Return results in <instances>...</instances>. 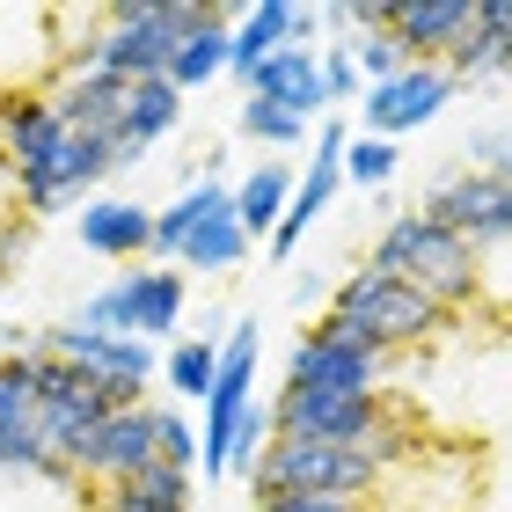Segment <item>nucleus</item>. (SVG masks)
<instances>
[{
    "label": "nucleus",
    "mask_w": 512,
    "mask_h": 512,
    "mask_svg": "<svg viewBox=\"0 0 512 512\" xmlns=\"http://www.w3.org/2000/svg\"><path fill=\"white\" fill-rule=\"evenodd\" d=\"M366 271H388L403 278V286H417L425 300H439V308H476L483 300V278H476V249L454 235V227H439L425 213H395L374 249H366Z\"/></svg>",
    "instance_id": "1"
},
{
    "label": "nucleus",
    "mask_w": 512,
    "mask_h": 512,
    "mask_svg": "<svg viewBox=\"0 0 512 512\" xmlns=\"http://www.w3.org/2000/svg\"><path fill=\"white\" fill-rule=\"evenodd\" d=\"M381 454L366 447H330V439H278L264 461L249 469V498H366L374 505L381 491Z\"/></svg>",
    "instance_id": "2"
},
{
    "label": "nucleus",
    "mask_w": 512,
    "mask_h": 512,
    "mask_svg": "<svg viewBox=\"0 0 512 512\" xmlns=\"http://www.w3.org/2000/svg\"><path fill=\"white\" fill-rule=\"evenodd\" d=\"M322 315L344 322V330H359L366 344H381L388 359L447 330V308H439V300H425L417 286H403V278H388V271H366V264L330 293V308H322Z\"/></svg>",
    "instance_id": "3"
},
{
    "label": "nucleus",
    "mask_w": 512,
    "mask_h": 512,
    "mask_svg": "<svg viewBox=\"0 0 512 512\" xmlns=\"http://www.w3.org/2000/svg\"><path fill=\"white\" fill-rule=\"evenodd\" d=\"M183 308H191V278L169 271V264H132L118 271L110 286H96L81 300V330H110V337H139V344H154V337H176V322Z\"/></svg>",
    "instance_id": "4"
},
{
    "label": "nucleus",
    "mask_w": 512,
    "mask_h": 512,
    "mask_svg": "<svg viewBox=\"0 0 512 512\" xmlns=\"http://www.w3.org/2000/svg\"><path fill=\"white\" fill-rule=\"evenodd\" d=\"M30 403H37V447H44V461H52V476L74 469V454L88 447V432H96L103 417L118 410L96 381L81 374V366L52 359L44 344L30 352Z\"/></svg>",
    "instance_id": "5"
},
{
    "label": "nucleus",
    "mask_w": 512,
    "mask_h": 512,
    "mask_svg": "<svg viewBox=\"0 0 512 512\" xmlns=\"http://www.w3.org/2000/svg\"><path fill=\"white\" fill-rule=\"evenodd\" d=\"M388 352L381 344H366L359 330H344V322L322 315L308 337L293 344L286 359V388H315V395H381L388 388Z\"/></svg>",
    "instance_id": "6"
},
{
    "label": "nucleus",
    "mask_w": 512,
    "mask_h": 512,
    "mask_svg": "<svg viewBox=\"0 0 512 512\" xmlns=\"http://www.w3.org/2000/svg\"><path fill=\"white\" fill-rule=\"evenodd\" d=\"M37 344H44L52 359L81 366V374L96 381L118 410L147 403V381L161 374V352H154V344H139V337H110V330H81V322H59V330H44Z\"/></svg>",
    "instance_id": "7"
},
{
    "label": "nucleus",
    "mask_w": 512,
    "mask_h": 512,
    "mask_svg": "<svg viewBox=\"0 0 512 512\" xmlns=\"http://www.w3.org/2000/svg\"><path fill=\"white\" fill-rule=\"evenodd\" d=\"M417 213L439 220V227H454L469 249H491V242L512 235V183L505 176H483V169H461L447 183H432Z\"/></svg>",
    "instance_id": "8"
},
{
    "label": "nucleus",
    "mask_w": 512,
    "mask_h": 512,
    "mask_svg": "<svg viewBox=\"0 0 512 512\" xmlns=\"http://www.w3.org/2000/svg\"><path fill=\"white\" fill-rule=\"evenodd\" d=\"M454 88H461V81L447 74V66H403L395 81L366 88L352 118H359L366 139H403V132H417V125H432L439 110L454 103Z\"/></svg>",
    "instance_id": "9"
},
{
    "label": "nucleus",
    "mask_w": 512,
    "mask_h": 512,
    "mask_svg": "<svg viewBox=\"0 0 512 512\" xmlns=\"http://www.w3.org/2000/svg\"><path fill=\"white\" fill-rule=\"evenodd\" d=\"M139 469H154V403H132V410H110L88 447L74 454V476H88L96 491H118Z\"/></svg>",
    "instance_id": "10"
},
{
    "label": "nucleus",
    "mask_w": 512,
    "mask_h": 512,
    "mask_svg": "<svg viewBox=\"0 0 512 512\" xmlns=\"http://www.w3.org/2000/svg\"><path fill=\"white\" fill-rule=\"evenodd\" d=\"M469 22H476V0H388L381 30L403 44L410 66H447V52L469 37Z\"/></svg>",
    "instance_id": "11"
},
{
    "label": "nucleus",
    "mask_w": 512,
    "mask_h": 512,
    "mask_svg": "<svg viewBox=\"0 0 512 512\" xmlns=\"http://www.w3.org/2000/svg\"><path fill=\"white\" fill-rule=\"evenodd\" d=\"M132 88L139 81H118V74H59L44 96H52L66 132H88V139H103V147H110V132H118V118H125Z\"/></svg>",
    "instance_id": "12"
},
{
    "label": "nucleus",
    "mask_w": 512,
    "mask_h": 512,
    "mask_svg": "<svg viewBox=\"0 0 512 512\" xmlns=\"http://www.w3.org/2000/svg\"><path fill=\"white\" fill-rule=\"evenodd\" d=\"M176 125H183V96L169 81H139L132 103H125V118H118V132H110V161H118V176L139 169V154H154Z\"/></svg>",
    "instance_id": "13"
},
{
    "label": "nucleus",
    "mask_w": 512,
    "mask_h": 512,
    "mask_svg": "<svg viewBox=\"0 0 512 512\" xmlns=\"http://www.w3.org/2000/svg\"><path fill=\"white\" fill-rule=\"evenodd\" d=\"M74 235L88 256H118V264H139L154 242V213L139 198H88L81 205V220H74Z\"/></svg>",
    "instance_id": "14"
},
{
    "label": "nucleus",
    "mask_w": 512,
    "mask_h": 512,
    "mask_svg": "<svg viewBox=\"0 0 512 512\" xmlns=\"http://www.w3.org/2000/svg\"><path fill=\"white\" fill-rule=\"evenodd\" d=\"M454 81H512V0H476L469 37L447 52Z\"/></svg>",
    "instance_id": "15"
},
{
    "label": "nucleus",
    "mask_w": 512,
    "mask_h": 512,
    "mask_svg": "<svg viewBox=\"0 0 512 512\" xmlns=\"http://www.w3.org/2000/svg\"><path fill=\"white\" fill-rule=\"evenodd\" d=\"M249 96H264V103H278V110H293V118H308V125H322L330 118V88H322V52H300V44H286L264 74L249 81Z\"/></svg>",
    "instance_id": "16"
},
{
    "label": "nucleus",
    "mask_w": 512,
    "mask_h": 512,
    "mask_svg": "<svg viewBox=\"0 0 512 512\" xmlns=\"http://www.w3.org/2000/svg\"><path fill=\"white\" fill-rule=\"evenodd\" d=\"M59 139H66V125H59L52 96H0V154H8V169H37Z\"/></svg>",
    "instance_id": "17"
},
{
    "label": "nucleus",
    "mask_w": 512,
    "mask_h": 512,
    "mask_svg": "<svg viewBox=\"0 0 512 512\" xmlns=\"http://www.w3.org/2000/svg\"><path fill=\"white\" fill-rule=\"evenodd\" d=\"M286 44H293V0H256V8L235 22V52H227V74L249 88L278 52H286Z\"/></svg>",
    "instance_id": "18"
},
{
    "label": "nucleus",
    "mask_w": 512,
    "mask_h": 512,
    "mask_svg": "<svg viewBox=\"0 0 512 512\" xmlns=\"http://www.w3.org/2000/svg\"><path fill=\"white\" fill-rule=\"evenodd\" d=\"M249 8H220L205 30H191L176 44V59H169V88L176 96H198L205 81H220L227 74V52H235V22H242Z\"/></svg>",
    "instance_id": "19"
},
{
    "label": "nucleus",
    "mask_w": 512,
    "mask_h": 512,
    "mask_svg": "<svg viewBox=\"0 0 512 512\" xmlns=\"http://www.w3.org/2000/svg\"><path fill=\"white\" fill-rule=\"evenodd\" d=\"M300 191V176L286 169V161H256V169L235 183V220H242V235L249 242H271L278 235V220H286V205Z\"/></svg>",
    "instance_id": "20"
},
{
    "label": "nucleus",
    "mask_w": 512,
    "mask_h": 512,
    "mask_svg": "<svg viewBox=\"0 0 512 512\" xmlns=\"http://www.w3.org/2000/svg\"><path fill=\"white\" fill-rule=\"evenodd\" d=\"M242 256H249V235H242V220H235V191H227L213 213L198 220V235L183 242L176 271H183V278H191V271H198V278H220V271H235Z\"/></svg>",
    "instance_id": "21"
},
{
    "label": "nucleus",
    "mask_w": 512,
    "mask_h": 512,
    "mask_svg": "<svg viewBox=\"0 0 512 512\" xmlns=\"http://www.w3.org/2000/svg\"><path fill=\"white\" fill-rule=\"evenodd\" d=\"M220 198H227V183H220V176H198V183H183V191H176V198L154 213V242H147V256H154V264H169V271H176L183 242L198 235V220L213 213Z\"/></svg>",
    "instance_id": "22"
},
{
    "label": "nucleus",
    "mask_w": 512,
    "mask_h": 512,
    "mask_svg": "<svg viewBox=\"0 0 512 512\" xmlns=\"http://www.w3.org/2000/svg\"><path fill=\"white\" fill-rule=\"evenodd\" d=\"M161 381L176 388V403H205V395H213V381H220V344H205V337L169 344V359H161Z\"/></svg>",
    "instance_id": "23"
},
{
    "label": "nucleus",
    "mask_w": 512,
    "mask_h": 512,
    "mask_svg": "<svg viewBox=\"0 0 512 512\" xmlns=\"http://www.w3.org/2000/svg\"><path fill=\"white\" fill-rule=\"evenodd\" d=\"M242 139H256V147H300L308 139V118H293V110H278L264 96H242Z\"/></svg>",
    "instance_id": "24"
},
{
    "label": "nucleus",
    "mask_w": 512,
    "mask_h": 512,
    "mask_svg": "<svg viewBox=\"0 0 512 512\" xmlns=\"http://www.w3.org/2000/svg\"><path fill=\"white\" fill-rule=\"evenodd\" d=\"M271 403H256V395H249V410L235 417V439H227V476H242L249 483V469H256V461H264V447H271Z\"/></svg>",
    "instance_id": "25"
},
{
    "label": "nucleus",
    "mask_w": 512,
    "mask_h": 512,
    "mask_svg": "<svg viewBox=\"0 0 512 512\" xmlns=\"http://www.w3.org/2000/svg\"><path fill=\"white\" fill-rule=\"evenodd\" d=\"M154 461H169V469H198V425L176 403H154Z\"/></svg>",
    "instance_id": "26"
},
{
    "label": "nucleus",
    "mask_w": 512,
    "mask_h": 512,
    "mask_svg": "<svg viewBox=\"0 0 512 512\" xmlns=\"http://www.w3.org/2000/svg\"><path fill=\"white\" fill-rule=\"evenodd\" d=\"M344 52H352V66H359V81L366 88H381V81H395V74H403V44H395L388 30H366V37H344Z\"/></svg>",
    "instance_id": "27"
},
{
    "label": "nucleus",
    "mask_w": 512,
    "mask_h": 512,
    "mask_svg": "<svg viewBox=\"0 0 512 512\" xmlns=\"http://www.w3.org/2000/svg\"><path fill=\"white\" fill-rule=\"evenodd\" d=\"M395 176V139H366L352 132V147H344V183H366V191H381Z\"/></svg>",
    "instance_id": "28"
},
{
    "label": "nucleus",
    "mask_w": 512,
    "mask_h": 512,
    "mask_svg": "<svg viewBox=\"0 0 512 512\" xmlns=\"http://www.w3.org/2000/svg\"><path fill=\"white\" fill-rule=\"evenodd\" d=\"M132 491L147 505H169V512H191V469H169V461H154V469L132 476Z\"/></svg>",
    "instance_id": "29"
},
{
    "label": "nucleus",
    "mask_w": 512,
    "mask_h": 512,
    "mask_svg": "<svg viewBox=\"0 0 512 512\" xmlns=\"http://www.w3.org/2000/svg\"><path fill=\"white\" fill-rule=\"evenodd\" d=\"M476 278H483V300L512 315V235L491 242V249H476Z\"/></svg>",
    "instance_id": "30"
},
{
    "label": "nucleus",
    "mask_w": 512,
    "mask_h": 512,
    "mask_svg": "<svg viewBox=\"0 0 512 512\" xmlns=\"http://www.w3.org/2000/svg\"><path fill=\"white\" fill-rule=\"evenodd\" d=\"M469 161L483 176H505L512 183V125H483V132H469Z\"/></svg>",
    "instance_id": "31"
},
{
    "label": "nucleus",
    "mask_w": 512,
    "mask_h": 512,
    "mask_svg": "<svg viewBox=\"0 0 512 512\" xmlns=\"http://www.w3.org/2000/svg\"><path fill=\"white\" fill-rule=\"evenodd\" d=\"M322 88H330V110L366 96V81H359V66H352V52H344V44H330V52H322Z\"/></svg>",
    "instance_id": "32"
},
{
    "label": "nucleus",
    "mask_w": 512,
    "mask_h": 512,
    "mask_svg": "<svg viewBox=\"0 0 512 512\" xmlns=\"http://www.w3.org/2000/svg\"><path fill=\"white\" fill-rule=\"evenodd\" d=\"M249 512H374L366 498H249Z\"/></svg>",
    "instance_id": "33"
},
{
    "label": "nucleus",
    "mask_w": 512,
    "mask_h": 512,
    "mask_svg": "<svg viewBox=\"0 0 512 512\" xmlns=\"http://www.w3.org/2000/svg\"><path fill=\"white\" fill-rule=\"evenodd\" d=\"M96 512H169V505H147L132 483H118V491H96Z\"/></svg>",
    "instance_id": "34"
},
{
    "label": "nucleus",
    "mask_w": 512,
    "mask_h": 512,
    "mask_svg": "<svg viewBox=\"0 0 512 512\" xmlns=\"http://www.w3.org/2000/svg\"><path fill=\"white\" fill-rule=\"evenodd\" d=\"M0 293H8V256H0Z\"/></svg>",
    "instance_id": "35"
}]
</instances>
